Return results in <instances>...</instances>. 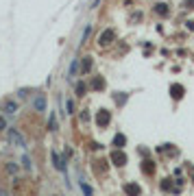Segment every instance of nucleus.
Listing matches in <instances>:
<instances>
[{"mask_svg":"<svg viewBox=\"0 0 194 196\" xmlns=\"http://www.w3.org/2000/svg\"><path fill=\"white\" fill-rule=\"evenodd\" d=\"M153 9H155V13H159V15H164V18L170 13V11H168V5H164V2H157Z\"/></svg>","mask_w":194,"mask_h":196,"instance_id":"obj_11","label":"nucleus"},{"mask_svg":"<svg viewBox=\"0 0 194 196\" xmlns=\"http://www.w3.org/2000/svg\"><path fill=\"white\" fill-rule=\"evenodd\" d=\"M113 39H116V33H113V29H107V31H103V33L98 35V44H101V46H109Z\"/></svg>","mask_w":194,"mask_h":196,"instance_id":"obj_2","label":"nucleus"},{"mask_svg":"<svg viewBox=\"0 0 194 196\" xmlns=\"http://www.w3.org/2000/svg\"><path fill=\"white\" fill-rule=\"evenodd\" d=\"M125 144H127V137H125L122 133H118V135L113 137V146H116V148H125Z\"/></svg>","mask_w":194,"mask_h":196,"instance_id":"obj_10","label":"nucleus"},{"mask_svg":"<svg viewBox=\"0 0 194 196\" xmlns=\"http://www.w3.org/2000/svg\"><path fill=\"white\" fill-rule=\"evenodd\" d=\"M22 163H24V168H26V170H33V163H31L29 155H24V157H22Z\"/></svg>","mask_w":194,"mask_h":196,"instance_id":"obj_20","label":"nucleus"},{"mask_svg":"<svg viewBox=\"0 0 194 196\" xmlns=\"http://www.w3.org/2000/svg\"><path fill=\"white\" fill-rule=\"evenodd\" d=\"M77 70H79V61L74 59V61L70 63V70H68V79H72V76H74V74H77Z\"/></svg>","mask_w":194,"mask_h":196,"instance_id":"obj_13","label":"nucleus"},{"mask_svg":"<svg viewBox=\"0 0 194 196\" xmlns=\"http://www.w3.org/2000/svg\"><path fill=\"white\" fill-rule=\"evenodd\" d=\"M185 9H194V0H185Z\"/></svg>","mask_w":194,"mask_h":196,"instance_id":"obj_25","label":"nucleus"},{"mask_svg":"<svg viewBox=\"0 0 194 196\" xmlns=\"http://www.w3.org/2000/svg\"><path fill=\"white\" fill-rule=\"evenodd\" d=\"M18 111V103H13V100H7L5 105H2V113H7V116H13Z\"/></svg>","mask_w":194,"mask_h":196,"instance_id":"obj_7","label":"nucleus"},{"mask_svg":"<svg viewBox=\"0 0 194 196\" xmlns=\"http://www.w3.org/2000/svg\"><path fill=\"white\" fill-rule=\"evenodd\" d=\"M5 127H7V122H5V118H0V131H2Z\"/></svg>","mask_w":194,"mask_h":196,"instance_id":"obj_27","label":"nucleus"},{"mask_svg":"<svg viewBox=\"0 0 194 196\" xmlns=\"http://www.w3.org/2000/svg\"><path fill=\"white\" fill-rule=\"evenodd\" d=\"M81 190H83V194H85V196H94V192H92V187H89L87 183H83V181H81Z\"/></svg>","mask_w":194,"mask_h":196,"instance_id":"obj_17","label":"nucleus"},{"mask_svg":"<svg viewBox=\"0 0 194 196\" xmlns=\"http://www.w3.org/2000/svg\"><path fill=\"white\" fill-rule=\"evenodd\" d=\"M111 161H113L116 166H125V163H127V155L120 151V148H116V151L111 153Z\"/></svg>","mask_w":194,"mask_h":196,"instance_id":"obj_3","label":"nucleus"},{"mask_svg":"<svg viewBox=\"0 0 194 196\" xmlns=\"http://www.w3.org/2000/svg\"><path fill=\"white\" fill-rule=\"evenodd\" d=\"M85 92H87V85L85 83H77V96H85Z\"/></svg>","mask_w":194,"mask_h":196,"instance_id":"obj_15","label":"nucleus"},{"mask_svg":"<svg viewBox=\"0 0 194 196\" xmlns=\"http://www.w3.org/2000/svg\"><path fill=\"white\" fill-rule=\"evenodd\" d=\"M105 87V81L101 79V76H96L94 81H92V89H96V92H98V89H103Z\"/></svg>","mask_w":194,"mask_h":196,"instance_id":"obj_12","label":"nucleus"},{"mask_svg":"<svg viewBox=\"0 0 194 196\" xmlns=\"http://www.w3.org/2000/svg\"><path fill=\"white\" fill-rule=\"evenodd\" d=\"M183 85H179V83H175V85H170V96L175 98V100H181L183 98Z\"/></svg>","mask_w":194,"mask_h":196,"instance_id":"obj_5","label":"nucleus"},{"mask_svg":"<svg viewBox=\"0 0 194 196\" xmlns=\"http://www.w3.org/2000/svg\"><path fill=\"white\" fill-rule=\"evenodd\" d=\"M144 172H146V174H153V161H144Z\"/></svg>","mask_w":194,"mask_h":196,"instance_id":"obj_19","label":"nucleus"},{"mask_svg":"<svg viewBox=\"0 0 194 196\" xmlns=\"http://www.w3.org/2000/svg\"><path fill=\"white\" fill-rule=\"evenodd\" d=\"M92 70V57H85L83 59V65H81V72L85 74V72H89Z\"/></svg>","mask_w":194,"mask_h":196,"instance_id":"obj_14","label":"nucleus"},{"mask_svg":"<svg viewBox=\"0 0 194 196\" xmlns=\"http://www.w3.org/2000/svg\"><path fill=\"white\" fill-rule=\"evenodd\" d=\"M81 120H83V122H87V120H89V116H87V109H83V113H81Z\"/></svg>","mask_w":194,"mask_h":196,"instance_id":"obj_24","label":"nucleus"},{"mask_svg":"<svg viewBox=\"0 0 194 196\" xmlns=\"http://www.w3.org/2000/svg\"><path fill=\"white\" fill-rule=\"evenodd\" d=\"M185 26H188L190 31H194V22H185Z\"/></svg>","mask_w":194,"mask_h":196,"instance_id":"obj_28","label":"nucleus"},{"mask_svg":"<svg viewBox=\"0 0 194 196\" xmlns=\"http://www.w3.org/2000/svg\"><path fill=\"white\" fill-rule=\"evenodd\" d=\"M89 33H92V24H87V26H85V31H83V35H81V44H85V39L89 37Z\"/></svg>","mask_w":194,"mask_h":196,"instance_id":"obj_16","label":"nucleus"},{"mask_svg":"<svg viewBox=\"0 0 194 196\" xmlns=\"http://www.w3.org/2000/svg\"><path fill=\"white\" fill-rule=\"evenodd\" d=\"M48 127H50V131H57V116L50 113V122H48Z\"/></svg>","mask_w":194,"mask_h":196,"instance_id":"obj_18","label":"nucleus"},{"mask_svg":"<svg viewBox=\"0 0 194 196\" xmlns=\"http://www.w3.org/2000/svg\"><path fill=\"white\" fill-rule=\"evenodd\" d=\"M65 113H74V103H72V100H65Z\"/></svg>","mask_w":194,"mask_h":196,"instance_id":"obj_21","label":"nucleus"},{"mask_svg":"<svg viewBox=\"0 0 194 196\" xmlns=\"http://www.w3.org/2000/svg\"><path fill=\"white\" fill-rule=\"evenodd\" d=\"M50 157H53V163H55V168H57V170H61V172H63V170H65V161H63V159H61V157H59V155H57L55 151L50 153Z\"/></svg>","mask_w":194,"mask_h":196,"instance_id":"obj_9","label":"nucleus"},{"mask_svg":"<svg viewBox=\"0 0 194 196\" xmlns=\"http://www.w3.org/2000/svg\"><path fill=\"white\" fill-rule=\"evenodd\" d=\"M109 120H111V113L109 111H98V116H96V122H98V127H107L109 124Z\"/></svg>","mask_w":194,"mask_h":196,"instance_id":"obj_4","label":"nucleus"},{"mask_svg":"<svg viewBox=\"0 0 194 196\" xmlns=\"http://www.w3.org/2000/svg\"><path fill=\"white\" fill-rule=\"evenodd\" d=\"M161 190H172V183H170V179H166V181H161Z\"/></svg>","mask_w":194,"mask_h":196,"instance_id":"obj_22","label":"nucleus"},{"mask_svg":"<svg viewBox=\"0 0 194 196\" xmlns=\"http://www.w3.org/2000/svg\"><path fill=\"white\" fill-rule=\"evenodd\" d=\"M33 107H35V111H46V98H44V94H39L33 100Z\"/></svg>","mask_w":194,"mask_h":196,"instance_id":"obj_8","label":"nucleus"},{"mask_svg":"<svg viewBox=\"0 0 194 196\" xmlns=\"http://www.w3.org/2000/svg\"><path fill=\"white\" fill-rule=\"evenodd\" d=\"M9 139H11L15 146H20V148H26V139L20 135V131H18V129H9Z\"/></svg>","mask_w":194,"mask_h":196,"instance_id":"obj_1","label":"nucleus"},{"mask_svg":"<svg viewBox=\"0 0 194 196\" xmlns=\"http://www.w3.org/2000/svg\"><path fill=\"white\" fill-rule=\"evenodd\" d=\"M140 192H142V190H140L137 183H127V185H125V194H127V196H140Z\"/></svg>","mask_w":194,"mask_h":196,"instance_id":"obj_6","label":"nucleus"},{"mask_svg":"<svg viewBox=\"0 0 194 196\" xmlns=\"http://www.w3.org/2000/svg\"><path fill=\"white\" fill-rule=\"evenodd\" d=\"M98 5H101V0H92V7H89V9H96Z\"/></svg>","mask_w":194,"mask_h":196,"instance_id":"obj_26","label":"nucleus"},{"mask_svg":"<svg viewBox=\"0 0 194 196\" xmlns=\"http://www.w3.org/2000/svg\"><path fill=\"white\" fill-rule=\"evenodd\" d=\"M116 103H120V105L127 103V96H125V94H122V96H116Z\"/></svg>","mask_w":194,"mask_h":196,"instance_id":"obj_23","label":"nucleus"}]
</instances>
